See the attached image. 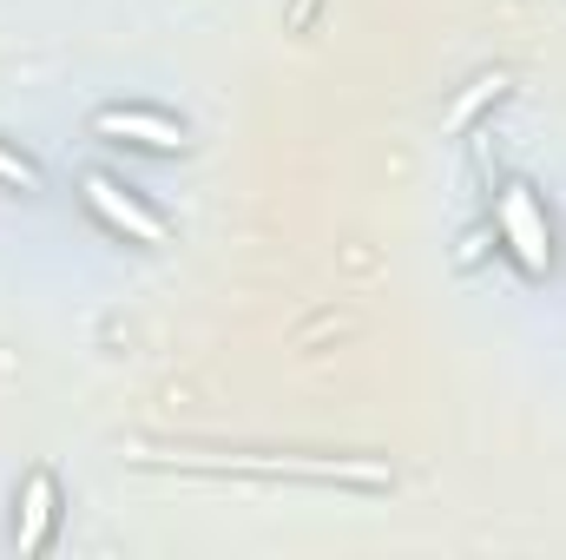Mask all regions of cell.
Listing matches in <instances>:
<instances>
[{
	"instance_id": "1",
	"label": "cell",
	"mask_w": 566,
	"mask_h": 560,
	"mask_svg": "<svg viewBox=\"0 0 566 560\" xmlns=\"http://www.w3.org/2000/svg\"><path fill=\"white\" fill-rule=\"evenodd\" d=\"M191 468H244V475H303V481H356V488H389L382 462H251V455H171Z\"/></svg>"
},
{
	"instance_id": "7",
	"label": "cell",
	"mask_w": 566,
	"mask_h": 560,
	"mask_svg": "<svg viewBox=\"0 0 566 560\" xmlns=\"http://www.w3.org/2000/svg\"><path fill=\"white\" fill-rule=\"evenodd\" d=\"M501 86H507V80H481V86H474V93H468V100L454 106V120H448V126H468V113H474V106H481L488 93H501Z\"/></svg>"
},
{
	"instance_id": "3",
	"label": "cell",
	"mask_w": 566,
	"mask_h": 560,
	"mask_svg": "<svg viewBox=\"0 0 566 560\" xmlns=\"http://www.w3.org/2000/svg\"><path fill=\"white\" fill-rule=\"evenodd\" d=\"M86 205H93L113 231H126V238H139V245H165V225L145 211L126 185H113L106 172H86Z\"/></svg>"
},
{
	"instance_id": "4",
	"label": "cell",
	"mask_w": 566,
	"mask_h": 560,
	"mask_svg": "<svg viewBox=\"0 0 566 560\" xmlns=\"http://www.w3.org/2000/svg\"><path fill=\"white\" fill-rule=\"evenodd\" d=\"M93 133L99 139H139L151 152H185V126L171 113H151V106H106V113H93Z\"/></svg>"
},
{
	"instance_id": "2",
	"label": "cell",
	"mask_w": 566,
	"mask_h": 560,
	"mask_svg": "<svg viewBox=\"0 0 566 560\" xmlns=\"http://www.w3.org/2000/svg\"><path fill=\"white\" fill-rule=\"evenodd\" d=\"M494 218H501V238L514 245L521 271H534V278H541V271L554 265V231H547V211L534 205V191H527V185H507Z\"/></svg>"
},
{
	"instance_id": "6",
	"label": "cell",
	"mask_w": 566,
	"mask_h": 560,
	"mask_svg": "<svg viewBox=\"0 0 566 560\" xmlns=\"http://www.w3.org/2000/svg\"><path fill=\"white\" fill-rule=\"evenodd\" d=\"M0 185H20V191H40V172H33V158H20V152H7V145H0Z\"/></svg>"
},
{
	"instance_id": "5",
	"label": "cell",
	"mask_w": 566,
	"mask_h": 560,
	"mask_svg": "<svg viewBox=\"0 0 566 560\" xmlns=\"http://www.w3.org/2000/svg\"><path fill=\"white\" fill-rule=\"evenodd\" d=\"M53 515H60V488H53V475L46 468H33L27 475V501H20V554H40L46 541H53Z\"/></svg>"
}]
</instances>
